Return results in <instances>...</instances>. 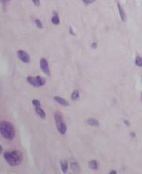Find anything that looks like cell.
<instances>
[{
  "label": "cell",
  "mask_w": 142,
  "mask_h": 174,
  "mask_svg": "<svg viewBox=\"0 0 142 174\" xmlns=\"http://www.w3.org/2000/svg\"><path fill=\"white\" fill-rule=\"evenodd\" d=\"M6 1H7V3H8V2H9L10 0H6Z\"/></svg>",
  "instance_id": "4316f807"
},
{
  "label": "cell",
  "mask_w": 142,
  "mask_h": 174,
  "mask_svg": "<svg viewBox=\"0 0 142 174\" xmlns=\"http://www.w3.org/2000/svg\"><path fill=\"white\" fill-rule=\"evenodd\" d=\"M34 23H35V25H37V28H39L40 29H42V28H43V24H42V22H41L39 19L34 20Z\"/></svg>",
  "instance_id": "e0dca14e"
},
{
  "label": "cell",
  "mask_w": 142,
  "mask_h": 174,
  "mask_svg": "<svg viewBox=\"0 0 142 174\" xmlns=\"http://www.w3.org/2000/svg\"><path fill=\"white\" fill-rule=\"evenodd\" d=\"M117 173V172L115 171V170H112V171L109 172V174H116Z\"/></svg>",
  "instance_id": "603a6c76"
},
{
  "label": "cell",
  "mask_w": 142,
  "mask_h": 174,
  "mask_svg": "<svg viewBox=\"0 0 142 174\" xmlns=\"http://www.w3.org/2000/svg\"><path fill=\"white\" fill-rule=\"evenodd\" d=\"M71 168L74 170H79V166L76 163H71Z\"/></svg>",
  "instance_id": "d6986e66"
},
{
  "label": "cell",
  "mask_w": 142,
  "mask_h": 174,
  "mask_svg": "<svg viewBox=\"0 0 142 174\" xmlns=\"http://www.w3.org/2000/svg\"><path fill=\"white\" fill-rule=\"evenodd\" d=\"M0 3H2L3 5H5L7 3V1L6 0H0Z\"/></svg>",
  "instance_id": "7402d4cb"
},
{
  "label": "cell",
  "mask_w": 142,
  "mask_h": 174,
  "mask_svg": "<svg viewBox=\"0 0 142 174\" xmlns=\"http://www.w3.org/2000/svg\"><path fill=\"white\" fill-rule=\"evenodd\" d=\"M83 3H86V4H91V3L95 2V0H83Z\"/></svg>",
  "instance_id": "ffe728a7"
},
{
  "label": "cell",
  "mask_w": 142,
  "mask_h": 174,
  "mask_svg": "<svg viewBox=\"0 0 142 174\" xmlns=\"http://www.w3.org/2000/svg\"><path fill=\"white\" fill-rule=\"evenodd\" d=\"M51 22L55 25H58L60 24V18H59L58 14L56 12H54V15L51 18Z\"/></svg>",
  "instance_id": "7c38bea8"
},
{
  "label": "cell",
  "mask_w": 142,
  "mask_h": 174,
  "mask_svg": "<svg viewBox=\"0 0 142 174\" xmlns=\"http://www.w3.org/2000/svg\"><path fill=\"white\" fill-rule=\"evenodd\" d=\"M141 102H142V93H141Z\"/></svg>",
  "instance_id": "484cf974"
},
{
  "label": "cell",
  "mask_w": 142,
  "mask_h": 174,
  "mask_svg": "<svg viewBox=\"0 0 142 174\" xmlns=\"http://www.w3.org/2000/svg\"><path fill=\"white\" fill-rule=\"evenodd\" d=\"M17 56L20 59V60H22V61L23 62V63H25V64H28L30 60H31L30 56L28 55L27 52L22 51V50L17 51Z\"/></svg>",
  "instance_id": "5b68a950"
},
{
  "label": "cell",
  "mask_w": 142,
  "mask_h": 174,
  "mask_svg": "<svg viewBox=\"0 0 142 174\" xmlns=\"http://www.w3.org/2000/svg\"><path fill=\"white\" fill-rule=\"evenodd\" d=\"M135 64L137 66H142V57L137 56L136 59H135Z\"/></svg>",
  "instance_id": "2e32d148"
},
{
  "label": "cell",
  "mask_w": 142,
  "mask_h": 174,
  "mask_svg": "<svg viewBox=\"0 0 142 174\" xmlns=\"http://www.w3.org/2000/svg\"><path fill=\"white\" fill-rule=\"evenodd\" d=\"M60 167H61L62 172L64 173H66L68 169V163L66 160H64V161L60 162Z\"/></svg>",
  "instance_id": "4fadbf2b"
},
{
  "label": "cell",
  "mask_w": 142,
  "mask_h": 174,
  "mask_svg": "<svg viewBox=\"0 0 142 174\" xmlns=\"http://www.w3.org/2000/svg\"><path fill=\"white\" fill-rule=\"evenodd\" d=\"M96 43H93V44H92V47H93V48H96Z\"/></svg>",
  "instance_id": "d4e9b609"
},
{
  "label": "cell",
  "mask_w": 142,
  "mask_h": 174,
  "mask_svg": "<svg viewBox=\"0 0 142 174\" xmlns=\"http://www.w3.org/2000/svg\"><path fill=\"white\" fill-rule=\"evenodd\" d=\"M0 133L4 138L11 141L15 137V129L12 123L3 121L0 123Z\"/></svg>",
  "instance_id": "7a4b0ae2"
},
{
  "label": "cell",
  "mask_w": 142,
  "mask_h": 174,
  "mask_svg": "<svg viewBox=\"0 0 142 174\" xmlns=\"http://www.w3.org/2000/svg\"><path fill=\"white\" fill-rule=\"evenodd\" d=\"M40 67L44 74L47 76H50L51 71H50L49 65H48L47 60L45 58H41V60H40Z\"/></svg>",
  "instance_id": "277c9868"
},
{
  "label": "cell",
  "mask_w": 142,
  "mask_h": 174,
  "mask_svg": "<svg viewBox=\"0 0 142 174\" xmlns=\"http://www.w3.org/2000/svg\"><path fill=\"white\" fill-rule=\"evenodd\" d=\"M57 131L60 134V135H64L66 134V125L64 122L60 124V125H57Z\"/></svg>",
  "instance_id": "52a82bcc"
},
{
  "label": "cell",
  "mask_w": 142,
  "mask_h": 174,
  "mask_svg": "<svg viewBox=\"0 0 142 174\" xmlns=\"http://www.w3.org/2000/svg\"><path fill=\"white\" fill-rule=\"evenodd\" d=\"M32 2L36 6H39L40 5V0H32Z\"/></svg>",
  "instance_id": "44dd1931"
},
{
  "label": "cell",
  "mask_w": 142,
  "mask_h": 174,
  "mask_svg": "<svg viewBox=\"0 0 142 174\" xmlns=\"http://www.w3.org/2000/svg\"><path fill=\"white\" fill-rule=\"evenodd\" d=\"M4 159L12 167H16L21 164L23 160L22 153L18 150H9L4 153Z\"/></svg>",
  "instance_id": "6da1fadb"
},
{
  "label": "cell",
  "mask_w": 142,
  "mask_h": 174,
  "mask_svg": "<svg viewBox=\"0 0 142 174\" xmlns=\"http://www.w3.org/2000/svg\"><path fill=\"white\" fill-rule=\"evenodd\" d=\"M54 120L56 122V125H58L61 123L64 122V118H63V115L60 112H54Z\"/></svg>",
  "instance_id": "8992f818"
},
{
  "label": "cell",
  "mask_w": 142,
  "mask_h": 174,
  "mask_svg": "<svg viewBox=\"0 0 142 174\" xmlns=\"http://www.w3.org/2000/svg\"><path fill=\"white\" fill-rule=\"evenodd\" d=\"M80 98V93H79V91L75 90L73 92V93L71 94V98L73 101H76L78 100V98Z\"/></svg>",
  "instance_id": "9a60e30c"
},
{
  "label": "cell",
  "mask_w": 142,
  "mask_h": 174,
  "mask_svg": "<svg viewBox=\"0 0 142 174\" xmlns=\"http://www.w3.org/2000/svg\"><path fill=\"white\" fill-rule=\"evenodd\" d=\"M54 100L56 101L57 102L59 103L60 105H61L63 106H68L69 102L68 101H66V99H64L62 97H60V96H54Z\"/></svg>",
  "instance_id": "ba28073f"
},
{
  "label": "cell",
  "mask_w": 142,
  "mask_h": 174,
  "mask_svg": "<svg viewBox=\"0 0 142 174\" xmlns=\"http://www.w3.org/2000/svg\"><path fill=\"white\" fill-rule=\"evenodd\" d=\"M3 146H2V145L0 144V154H2V152H3Z\"/></svg>",
  "instance_id": "cb8c5ba5"
},
{
  "label": "cell",
  "mask_w": 142,
  "mask_h": 174,
  "mask_svg": "<svg viewBox=\"0 0 142 174\" xmlns=\"http://www.w3.org/2000/svg\"><path fill=\"white\" fill-rule=\"evenodd\" d=\"M89 167L93 170H96L98 169V163L96 160H91L89 162Z\"/></svg>",
  "instance_id": "5bb4252c"
},
{
  "label": "cell",
  "mask_w": 142,
  "mask_h": 174,
  "mask_svg": "<svg viewBox=\"0 0 142 174\" xmlns=\"http://www.w3.org/2000/svg\"><path fill=\"white\" fill-rule=\"evenodd\" d=\"M118 5V12H119V15H120L121 17V19H122V22H126V14H125V11H124V9H123V8L121 6V5L119 4V3H118L117 4Z\"/></svg>",
  "instance_id": "9c48e42d"
},
{
  "label": "cell",
  "mask_w": 142,
  "mask_h": 174,
  "mask_svg": "<svg viewBox=\"0 0 142 174\" xmlns=\"http://www.w3.org/2000/svg\"><path fill=\"white\" fill-rule=\"evenodd\" d=\"M27 82L32 86L34 87H40V86H44L46 83L45 79L42 78L41 76H28L27 78Z\"/></svg>",
  "instance_id": "3957f363"
},
{
  "label": "cell",
  "mask_w": 142,
  "mask_h": 174,
  "mask_svg": "<svg viewBox=\"0 0 142 174\" xmlns=\"http://www.w3.org/2000/svg\"><path fill=\"white\" fill-rule=\"evenodd\" d=\"M32 105L34 106V107H38V106H41V102L37 99H33L32 100Z\"/></svg>",
  "instance_id": "ac0fdd59"
},
{
  "label": "cell",
  "mask_w": 142,
  "mask_h": 174,
  "mask_svg": "<svg viewBox=\"0 0 142 174\" xmlns=\"http://www.w3.org/2000/svg\"><path fill=\"white\" fill-rule=\"evenodd\" d=\"M86 122L90 126H94V127H99V122L98 120H96L94 118H89L86 121Z\"/></svg>",
  "instance_id": "8fae6325"
},
{
  "label": "cell",
  "mask_w": 142,
  "mask_h": 174,
  "mask_svg": "<svg viewBox=\"0 0 142 174\" xmlns=\"http://www.w3.org/2000/svg\"><path fill=\"white\" fill-rule=\"evenodd\" d=\"M35 108V112L37 115H39V117L42 119H45L46 118V113L43 109H42L41 106H38V107H34Z\"/></svg>",
  "instance_id": "30bf717a"
}]
</instances>
